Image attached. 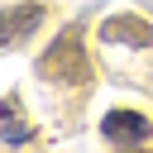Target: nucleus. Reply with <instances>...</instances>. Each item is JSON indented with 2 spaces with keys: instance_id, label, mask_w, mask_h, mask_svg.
Returning a JSON list of instances; mask_svg holds the SVG:
<instances>
[{
  "instance_id": "f257e3e1",
  "label": "nucleus",
  "mask_w": 153,
  "mask_h": 153,
  "mask_svg": "<svg viewBox=\"0 0 153 153\" xmlns=\"http://www.w3.org/2000/svg\"><path fill=\"white\" fill-rule=\"evenodd\" d=\"M38 76L53 86H91V57L81 43V29L67 24L43 53H38Z\"/></svg>"
},
{
  "instance_id": "f03ea898",
  "label": "nucleus",
  "mask_w": 153,
  "mask_h": 153,
  "mask_svg": "<svg viewBox=\"0 0 153 153\" xmlns=\"http://www.w3.org/2000/svg\"><path fill=\"white\" fill-rule=\"evenodd\" d=\"M43 19H48V5H38V0L5 5V10H0V48H19V43H29V38L43 29Z\"/></svg>"
},
{
  "instance_id": "7ed1b4c3",
  "label": "nucleus",
  "mask_w": 153,
  "mask_h": 153,
  "mask_svg": "<svg viewBox=\"0 0 153 153\" xmlns=\"http://www.w3.org/2000/svg\"><path fill=\"white\" fill-rule=\"evenodd\" d=\"M100 134H105L110 143H124V148H134V143H148V139H153V120H148L143 110H105V120H100Z\"/></svg>"
},
{
  "instance_id": "20e7f679",
  "label": "nucleus",
  "mask_w": 153,
  "mask_h": 153,
  "mask_svg": "<svg viewBox=\"0 0 153 153\" xmlns=\"http://www.w3.org/2000/svg\"><path fill=\"white\" fill-rule=\"evenodd\" d=\"M100 38L120 43V48H153V24L139 19V14H115V19H105Z\"/></svg>"
},
{
  "instance_id": "39448f33",
  "label": "nucleus",
  "mask_w": 153,
  "mask_h": 153,
  "mask_svg": "<svg viewBox=\"0 0 153 153\" xmlns=\"http://www.w3.org/2000/svg\"><path fill=\"white\" fill-rule=\"evenodd\" d=\"M0 139H5V143H29V139H33V124L24 120L19 96H5V100H0Z\"/></svg>"
}]
</instances>
